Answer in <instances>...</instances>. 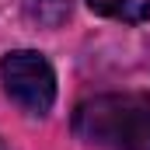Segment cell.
I'll return each mask as SVG.
<instances>
[{"mask_svg": "<svg viewBox=\"0 0 150 150\" xmlns=\"http://www.w3.org/2000/svg\"><path fill=\"white\" fill-rule=\"evenodd\" d=\"M0 80L7 98L28 115H45L56 101V74L35 49H14L0 59Z\"/></svg>", "mask_w": 150, "mask_h": 150, "instance_id": "obj_2", "label": "cell"}, {"mask_svg": "<svg viewBox=\"0 0 150 150\" xmlns=\"http://www.w3.org/2000/svg\"><path fill=\"white\" fill-rule=\"evenodd\" d=\"M74 133L94 150H150V94L108 91L80 101Z\"/></svg>", "mask_w": 150, "mask_h": 150, "instance_id": "obj_1", "label": "cell"}, {"mask_svg": "<svg viewBox=\"0 0 150 150\" xmlns=\"http://www.w3.org/2000/svg\"><path fill=\"white\" fill-rule=\"evenodd\" d=\"M87 7L101 18L126 21V25H140L150 18V0H87Z\"/></svg>", "mask_w": 150, "mask_h": 150, "instance_id": "obj_3", "label": "cell"}]
</instances>
